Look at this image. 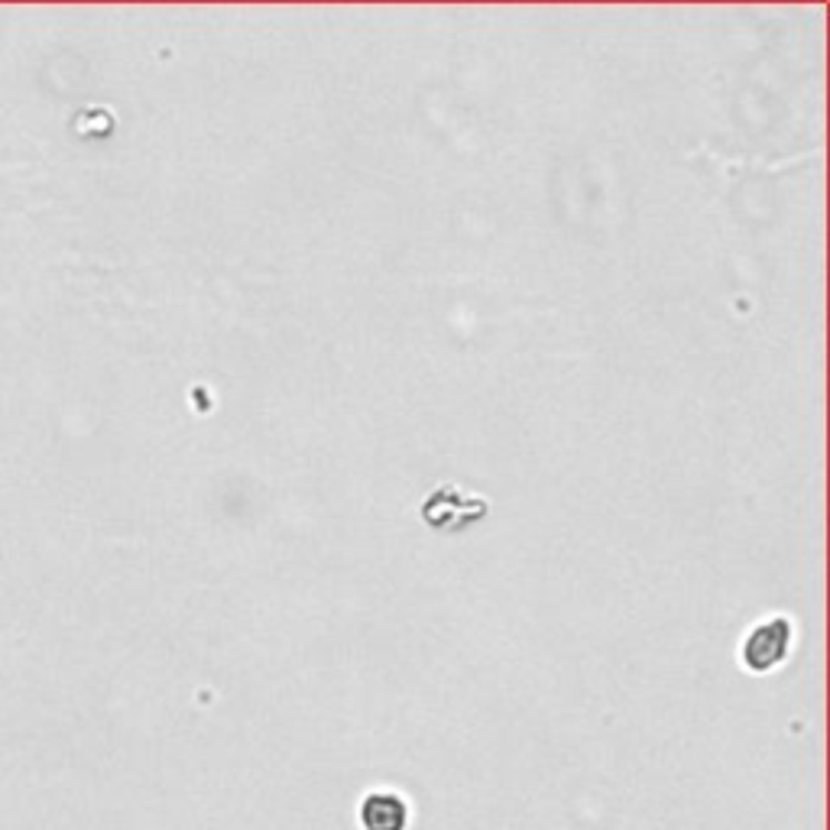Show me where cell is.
<instances>
[{"label": "cell", "mask_w": 830, "mask_h": 830, "mask_svg": "<svg viewBox=\"0 0 830 830\" xmlns=\"http://www.w3.org/2000/svg\"><path fill=\"white\" fill-rule=\"evenodd\" d=\"M791 636L794 629L789 617H769V620L756 622L740 646V662L752 675H769L772 668H779L789 659Z\"/></svg>", "instance_id": "6da1fadb"}, {"label": "cell", "mask_w": 830, "mask_h": 830, "mask_svg": "<svg viewBox=\"0 0 830 830\" xmlns=\"http://www.w3.org/2000/svg\"><path fill=\"white\" fill-rule=\"evenodd\" d=\"M413 818V801L399 789H371L357 801L361 830H409Z\"/></svg>", "instance_id": "7a4b0ae2"}]
</instances>
